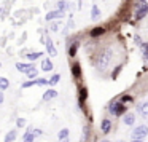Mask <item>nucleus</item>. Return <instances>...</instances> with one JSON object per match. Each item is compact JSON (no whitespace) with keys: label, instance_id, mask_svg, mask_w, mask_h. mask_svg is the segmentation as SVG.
<instances>
[{"label":"nucleus","instance_id":"nucleus-1","mask_svg":"<svg viewBox=\"0 0 148 142\" xmlns=\"http://www.w3.org/2000/svg\"><path fill=\"white\" fill-rule=\"evenodd\" d=\"M112 54H113V51L110 48L103 50V51L99 54V58H97V67H99L100 70L107 69V65L110 64V59H112Z\"/></svg>","mask_w":148,"mask_h":142},{"label":"nucleus","instance_id":"nucleus-2","mask_svg":"<svg viewBox=\"0 0 148 142\" xmlns=\"http://www.w3.org/2000/svg\"><path fill=\"white\" fill-rule=\"evenodd\" d=\"M147 136H148V126H145V125L137 126L132 131V139L134 141H143V137H147Z\"/></svg>","mask_w":148,"mask_h":142},{"label":"nucleus","instance_id":"nucleus-3","mask_svg":"<svg viewBox=\"0 0 148 142\" xmlns=\"http://www.w3.org/2000/svg\"><path fill=\"white\" fill-rule=\"evenodd\" d=\"M148 13V3L145 0H138L137 10H135V19H143Z\"/></svg>","mask_w":148,"mask_h":142},{"label":"nucleus","instance_id":"nucleus-4","mask_svg":"<svg viewBox=\"0 0 148 142\" xmlns=\"http://www.w3.org/2000/svg\"><path fill=\"white\" fill-rule=\"evenodd\" d=\"M108 110H110V113H113V115L121 116V115H124V113H126V105L123 102H115V104L110 105Z\"/></svg>","mask_w":148,"mask_h":142},{"label":"nucleus","instance_id":"nucleus-5","mask_svg":"<svg viewBox=\"0 0 148 142\" xmlns=\"http://www.w3.org/2000/svg\"><path fill=\"white\" fill-rule=\"evenodd\" d=\"M45 45H46V51H48L49 56H56V54H58V50H56L54 43H53V40L49 39V37H46V39H45Z\"/></svg>","mask_w":148,"mask_h":142},{"label":"nucleus","instance_id":"nucleus-6","mask_svg":"<svg viewBox=\"0 0 148 142\" xmlns=\"http://www.w3.org/2000/svg\"><path fill=\"white\" fill-rule=\"evenodd\" d=\"M16 69L19 72H23V74H27V72H30L32 69H35L34 67V64L30 62V64H27V62H18L16 64Z\"/></svg>","mask_w":148,"mask_h":142},{"label":"nucleus","instance_id":"nucleus-7","mask_svg":"<svg viewBox=\"0 0 148 142\" xmlns=\"http://www.w3.org/2000/svg\"><path fill=\"white\" fill-rule=\"evenodd\" d=\"M59 18H64V13L59 10H54V11H49L46 14V21H54V19H59Z\"/></svg>","mask_w":148,"mask_h":142},{"label":"nucleus","instance_id":"nucleus-8","mask_svg":"<svg viewBox=\"0 0 148 142\" xmlns=\"http://www.w3.org/2000/svg\"><path fill=\"white\" fill-rule=\"evenodd\" d=\"M56 96H58V91H56V90H48V91H45V93H43V102H48V101L54 99Z\"/></svg>","mask_w":148,"mask_h":142},{"label":"nucleus","instance_id":"nucleus-9","mask_svg":"<svg viewBox=\"0 0 148 142\" xmlns=\"http://www.w3.org/2000/svg\"><path fill=\"white\" fill-rule=\"evenodd\" d=\"M110 128H112V121L110 120H102V125H100V129H102L103 134L110 132Z\"/></svg>","mask_w":148,"mask_h":142},{"label":"nucleus","instance_id":"nucleus-10","mask_svg":"<svg viewBox=\"0 0 148 142\" xmlns=\"http://www.w3.org/2000/svg\"><path fill=\"white\" fill-rule=\"evenodd\" d=\"M18 137V132L14 131V129H11V131L7 132V136H5V142H14Z\"/></svg>","mask_w":148,"mask_h":142},{"label":"nucleus","instance_id":"nucleus-11","mask_svg":"<svg viewBox=\"0 0 148 142\" xmlns=\"http://www.w3.org/2000/svg\"><path fill=\"white\" fill-rule=\"evenodd\" d=\"M42 69L45 72H51L53 70V62L49 61V59H43L42 61Z\"/></svg>","mask_w":148,"mask_h":142},{"label":"nucleus","instance_id":"nucleus-12","mask_svg":"<svg viewBox=\"0 0 148 142\" xmlns=\"http://www.w3.org/2000/svg\"><path fill=\"white\" fill-rule=\"evenodd\" d=\"M124 125H127V126H131V125H134V121H135V116H134V113H126L124 115Z\"/></svg>","mask_w":148,"mask_h":142},{"label":"nucleus","instance_id":"nucleus-13","mask_svg":"<svg viewBox=\"0 0 148 142\" xmlns=\"http://www.w3.org/2000/svg\"><path fill=\"white\" fill-rule=\"evenodd\" d=\"M32 131H34L32 128L27 129V132L24 134V137H23V142H34V137H35V136L32 134Z\"/></svg>","mask_w":148,"mask_h":142},{"label":"nucleus","instance_id":"nucleus-14","mask_svg":"<svg viewBox=\"0 0 148 142\" xmlns=\"http://www.w3.org/2000/svg\"><path fill=\"white\" fill-rule=\"evenodd\" d=\"M91 18L92 19H99L100 18V10L97 5H92V8H91Z\"/></svg>","mask_w":148,"mask_h":142},{"label":"nucleus","instance_id":"nucleus-15","mask_svg":"<svg viewBox=\"0 0 148 142\" xmlns=\"http://www.w3.org/2000/svg\"><path fill=\"white\" fill-rule=\"evenodd\" d=\"M58 10L62 11V13H64L65 10H69V2L67 0H59L58 2Z\"/></svg>","mask_w":148,"mask_h":142},{"label":"nucleus","instance_id":"nucleus-16","mask_svg":"<svg viewBox=\"0 0 148 142\" xmlns=\"http://www.w3.org/2000/svg\"><path fill=\"white\" fill-rule=\"evenodd\" d=\"M72 74H73L75 78H78L81 75V69H80V64H78V62H75V64L72 65Z\"/></svg>","mask_w":148,"mask_h":142},{"label":"nucleus","instance_id":"nucleus-17","mask_svg":"<svg viewBox=\"0 0 148 142\" xmlns=\"http://www.w3.org/2000/svg\"><path fill=\"white\" fill-rule=\"evenodd\" d=\"M8 86H10V81H8V78L0 77V91H5Z\"/></svg>","mask_w":148,"mask_h":142},{"label":"nucleus","instance_id":"nucleus-18","mask_svg":"<svg viewBox=\"0 0 148 142\" xmlns=\"http://www.w3.org/2000/svg\"><path fill=\"white\" fill-rule=\"evenodd\" d=\"M103 32H105L103 27H94V29L91 30V37H99V35H102Z\"/></svg>","mask_w":148,"mask_h":142},{"label":"nucleus","instance_id":"nucleus-19","mask_svg":"<svg viewBox=\"0 0 148 142\" xmlns=\"http://www.w3.org/2000/svg\"><path fill=\"white\" fill-rule=\"evenodd\" d=\"M58 137H59V141H64V139H69V129H67V128L61 129V131H59V134H58Z\"/></svg>","mask_w":148,"mask_h":142},{"label":"nucleus","instance_id":"nucleus-20","mask_svg":"<svg viewBox=\"0 0 148 142\" xmlns=\"http://www.w3.org/2000/svg\"><path fill=\"white\" fill-rule=\"evenodd\" d=\"M40 56H43V53H38V51H37V53H29V54H27V59L32 62V61H37Z\"/></svg>","mask_w":148,"mask_h":142},{"label":"nucleus","instance_id":"nucleus-21","mask_svg":"<svg viewBox=\"0 0 148 142\" xmlns=\"http://www.w3.org/2000/svg\"><path fill=\"white\" fill-rule=\"evenodd\" d=\"M86 96H88V90H86V88H81V91H80V104H81V105H83Z\"/></svg>","mask_w":148,"mask_h":142},{"label":"nucleus","instance_id":"nucleus-22","mask_svg":"<svg viewBox=\"0 0 148 142\" xmlns=\"http://www.w3.org/2000/svg\"><path fill=\"white\" fill-rule=\"evenodd\" d=\"M77 50H78V42H73V43H72V46H70V50H69V54L75 56V54H77Z\"/></svg>","mask_w":148,"mask_h":142},{"label":"nucleus","instance_id":"nucleus-23","mask_svg":"<svg viewBox=\"0 0 148 142\" xmlns=\"http://www.w3.org/2000/svg\"><path fill=\"white\" fill-rule=\"evenodd\" d=\"M138 112H140L142 115H148V102L142 104V105L138 107Z\"/></svg>","mask_w":148,"mask_h":142},{"label":"nucleus","instance_id":"nucleus-24","mask_svg":"<svg viewBox=\"0 0 148 142\" xmlns=\"http://www.w3.org/2000/svg\"><path fill=\"white\" fill-rule=\"evenodd\" d=\"M59 80H61V75H59V74H56V75H53V77L48 80V85H56Z\"/></svg>","mask_w":148,"mask_h":142},{"label":"nucleus","instance_id":"nucleus-25","mask_svg":"<svg viewBox=\"0 0 148 142\" xmlns=\"http://www.w3.org/2000/svg\"><path fill=\"white\" fill-rule=\"evenodd\" d=\"M16 126H18V128H24V126H26V120H24V118H18L16 120Z\"/></svg>","mask_w":148,"mask_h":142},{"label":"nucleus","instance_id":"nucleus-26","mask_svg":"<svg viewBox=\"0 0 148 142\" xmlns=\"http://www.w3.org/2000/svg\"><path fill=\"white\" fill-rule=\"evenodd\" d=\"M37 81L35 80H30V81H26V83H23V88H30V86H35Z\"/></svg>","mask_w":148,"mask_h":142},{"label":"nucleus","instance_id":"nucleus-27","mask_svg":"<svg viewBox=\"0 0 148 142\" xmlns=\"http://www.w3.org/2000/svg\"><path fill=\"white\" fill-rule=\"evenodd\" d=\"M37 85L38 86H45V85H48V80H45V78H37Z\"/></svg>","mask_w":148,"mask_h":142},{"label":"nucleus","instance_id":"nucleus-28","mask_svg":"<svg viewBox=\"0 0 148 142\" xmlns=\"http://www.w3.org/2000/svg\"><path fill=\"white\" fill-rule=\"evenodd\" d=\"M27 77H29V78H34V77H37V69H32V70H30V72H27Z\"/></svg>","mask_w":148,"mask_h":142},{"label":"nucleus","instance_id":"nucleus-29","mask_svg":"<svg viewBox=\"0 0 148 142\" xmlns=\"http://www.w3.org/2000/svg\"><path fill=\"white\" fill-rule=\"evenodd\" d=\"M142 46H143V56H145V59L148 61V43L147 45H142Z\"/></svg>","mask_w":148,"mask_h":142},{"label":"nucleus","instance_id":"nucleus-30","mask_svg":"<svg viewBox=\"0 0 148 142\" xmlns=\"http://www.w3.org/2000/svg\"><path fill=\"white\" fill-rule=\"evenodd\" d=\"M32 134H34V136H42V134H43V131H42V129H34Z\"/></svg>","mask_w":148,"mask_h":142},{"label":"nucleus","instance_id":"nucleus-31","mask_svg":"<svg viewBox=\"0 0 148 142\" xmlns=\"http://www.w3.org/2000/svg\"><path fill=\"white\" fill-rule=\"evenodd\" d=\"M135 43H137V45H143V43H142V39L138 35H135Z\"/></svg>","mask_w":148,"mask_h":142},{"label":"nucleus","instance_id":"nucleus-32","mask_svg":"<svg viewBox=\"0 0 148 142\" xmlns=\"http://www.w3.org/2000/svg\"><path fill=\"white\" fill-rule=\"evenodd\" d=\"M127 101H132V97L131 96H124V97H123V102H127Z\"/></svg>","mask_w":148,"mask_h":142},{"label":"nucleus","instance_id":"nucleus-33","mask_svg":"<svg viewBox=\"0 0 148 142\" xmlns=\"http://www.w3.org/2000/svg\"><path fill=\"white\" fill-rule=\"evenodd\" d=\"M3 101H5V94L2 93V91H0V104L3 102Z\"/></svg>","mask_w":148,"mask_h":142},{"label":"nucleus","instance_id":"nucleus-34","mask_svg":"<svg viewBox=\"0 0 148 142\" xmlns=\"http://www.w3.org/2000/svg\"><path fill=\"white\" fill-rule=\"evenodd\" d=\"M119 70H121V67H116V70H115V74H113V78H115L116 77V75H118V72Z\"/></svg>","mask_w":148,"mask_h":142},{"label":"nucleus","instance_id":"nucleus-35","mask_svg":"<svg viewBox=\"0 0 148 142\" xmlns=\"http://www.w3.org/2000/svg\"><path fill=\"white\" fill-rule=\"evenodd\" d=\"M61 142H69V139H64V141H61Z\"/></svg>","mask_w":148,"mask_h":142},{"label":"nucleus","instance_id":"nucleus-36","mask_svg":"<svg viewBox=\"0 0 148 142\" xmlns=\"http://www.w3.org/2000/svg\"><path fill=\"white\" fill-rule=\"evenodd\" d=\"M132 142H143V141H134V139H132Z\"/></svg>","mask_w":148,"mask_h":142},{"label":"nucleus","instance_id":"nucleus-37","mask_svg":"<svg viewBox=\"0 0 148 142\" xmlns=\"http://www.w3.org/2000/svg\"><path fill=\"white\" fill-rule=\"evenodd\" d=\"M100 142H110V141H100Z\"/></svg>","mask_w":148,"mask_h":142}]
</instances>
